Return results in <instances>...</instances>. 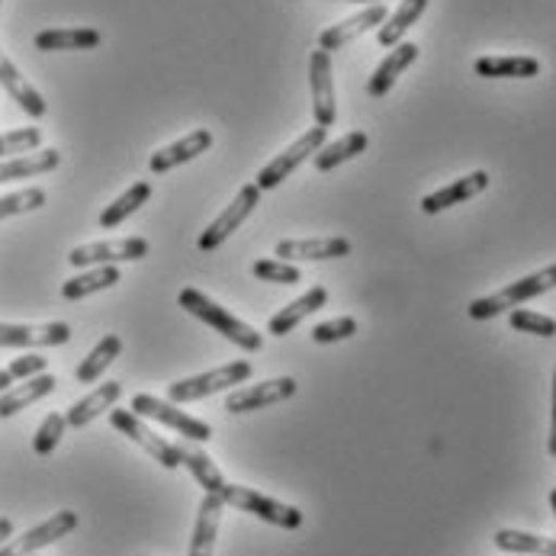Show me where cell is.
Segmentation results:
<instances>
[{
  "label": "cell",
  "instance_id": "cell-46",
  "mask_svg": "<svg viewBox=\"0 0 556 556\" xmlns=\"http://www.w3.org/2000/svg\"><path fill=\"white\" fill-rule=\"evenodd\" d=\"M0 3H3V0H0Z\"/></svg>",
  "mask_w": 556,
  "mask_h": 556
},
{
  "label": "cell",
  "instance_id": "cell-40",
  "mask_svg": "<svg viewBox=\"0 0 556 556\" xmlns=\"http://www.w3.org/2000/svg\"><path fill=\"white\" fill-rule=\"evenodd\" d=\"M46 367H49V357H42V354H26V357H13V364H10L7 370H10L13 380H29V377H36V374H46Z\"/></svg>",
  "mask_w": 556,
  "mask_h": 556
},
{
  "label": "cell",
  "instance_id": "cell-23",
  "mask_svg": "<svg viewBox=\"0 0 556 556\" xmlns=\"http://www.w3.org/2000/svg\"><path fill=\"white\" fill-rule=\"evenodd\" d=\"M123 396V383L119 380H113V383H100L93 393H87L84 399H78L72 408H68V428H84V425H90L97 415H103V412H110L116 402Z\"/></svg>",
  "mask_w": 556,
  "mask_h": 556
},
{
  "label": "cell",
  "instance_id": "cell-4",
  "mask_svg": "<svg viewBox=\"0 0 556 556\" xmlns=\"http://www.w3.org/2000/svg\"><path fill=\"white\" fill-rule=\"evenodd\" d=\"M248 377H251V364L248 361H232V364H223L216 370L167 383V399L170 402H197V399L216 396V393H223V390H229L236 383H248Z\"/></svg>",
  "mask_w": 556,
  "mask_h": 556
},
{
  "label": "cell",
  "instance_id": "cell-43",
  "mask_svg": "<svg viewBox=\"0 0 556 556\" xmlns=\"http://www.w3.org/2000/svg\"><path fill=\"white\" fill-rule=\"evenodd\" d=\"M10 383H16V380L10 377V370H0V393H7V390H10Z\"/></svg>",
  "mask_w": 556,
  "mask_h": 556
},
{
  "label": "cell",
  "instance_id": "cell-21",
  "mask_svg": "<svg viewBox=\"0 0 556 556\" xmlns=\"http://www.w3.org/2000/svg\"><path fill=\"white\" fill-rule=\"evenodd\" d=\"M321 306H328V290H325V287H309L300 300H293V303L283 306L277 316H270L267 331L277 334V338H283V334H290L303 318H309L313 313H318Z\"/></svg>",
  "mask_w": 556,
  "mask_h": 556
},
{
  "label": "cell",
  "instance_id": "cell-27",
  "mask_svg": "<svg viewBox=\"0 0 556 556\" xmlns=\"http://www.w3.org/2000/svg\"><path fill=\"white\" fill-rule=\"evenodd\" d=\"M367 146H370V136H367L364 129H354V132H348V136H341V139H334V142L321 146L316 155H313V164H316V170L328 174V170L341 167L344 161L364 155V152H367Z\"/></svg>",
  "mask_w": 556,
  "mask_h": 556
},
{
  "label": "cell",
  "instance_id": "cell-15",
  "mask_svg": "<svg viewBox=\"0 0 556 556\" xmlns=\"http://www.w3.org/2000/svg\"><path fill=\"white\" fill-rule=\"evenodd\" d=\"M210 149H213V132H210V129H193V132H187L184 139H177V142L159 149V152L149 159V170H152V174H167V170H174V167H180V164L197 161L203 152H210Z\"/></svg>",
  "mask_w": 556,
  "mask_h": 556
},
{
  "label": "cell",
  "instance_id": "cell-22",
  "mask_svg": "<svg viewBox=\"0 0 556 556\" xmlns=\"http://www.w3.org/2000/svg\"><path fill=\"white\" fill-rule=\"evenodd\" d=\"M55 387H59V380H55L49 370H46V374H36V377L23 380V383H16V387H10L7 393H0V418H10V415L23 412L26 405L46 399L49 393H55Z\"/></svg>",
  "mask_w": 556,
  "mask_h": 556
},
{
  "label": "cell",
  "instance_id": "cell-5",
  "mask_svg": "<svg viewBox=\"0 0 556 556\" xmlns=\"http://www.w3.org/2000/svg\"><path fill=\"white\" fill-rule=\"evenodd\" d=\"M110 425L119 431V434H126L132 444H139L152 460H159L164 470H177V467H184L180 464V454H177V444H170V441H164L161 434H155L132 408H110Z\"/></svg>",
  "mask_w": 556,
  "mask_h": 556
},
{
  "label": "cell",
  "instance_id": "cell-36",
  "mask_svg": "<svg viewBox=\"0 0 556 556\" xmlns=\"http://www.w3.org/2000/svg\"><path fill=\"white\" fill-rule=\"evenodd\" d=\"M254 277L257 280H264V283H283V287H293V283H300L303 280V274H300V267L296 264H290V261H280V257H261V261H254Z\"/></svg>",
  "mask_w": 556,
  "mask_h": 556
},
{
  "label": "cell",
  "instance_id": "cell-1",
  "mask_svg": "<svg viewBox=\"0 0 556 556\" xmlns=\"http://www.w3.org/2000/svg\"><path fill=\"white\" fill-rule=\"evenodd\" d=\"M177 303H180L184 313H190V316H197L200 321H206L210 328H216L226 341H232L241 351H261V348H264L261 331H254L248 321H241V318L232 316L229 309H223L219 303H213L203 290L187 287V290H180Z\"/></svg>",
  "mask_w": 556,
  "mask_h": 556
},
{
  "label": "cell",
  "instance_id": "cell-35",
  "mask_svg": "<svg viewBox=\"0 0 556 556\" xmlns=\"http://www.w3.org/2000/svg\"><path fill=\"white\" fill-rule=\"evenodd\" d=\"M65 431H68V418H65L62 412H52V415H46V418H42V425L36 428L33 451H36L39 457H49V454H52V451L62 444Z\"/></svg>",
  "mask_w": 556,
  "mask_h": 556
},
{
  "label": "cell",
  "instance_id": "cell-32",
  "mask_svg": "<svg viewBox=\"0 0 556 556\" xmlns=\"http://www.w3.org/2000/svg\"><path fill=\"white\" fill-rule=\"evenodd\" d=\"M495 547L515 556H556L554 538H541V534H528V531H515V528L495 531Z\"/></svg>",
  "mask_w": 556,
  "mask_h": 556
},
{
  "label": "cell",
  "instance_id": "cell-6",
  "mask_svg": "<svg viewBox=\"0 0 556 556\" xmlns=\"http://www.w3.org/2000/svg\"><path fill=\"white\" fill-rule=\"evenodd\" d=\"M132 412H136L139 418H152V421H161V425L174 428L177 434H184L187 441H197V444H206V441L213 438V428H210L206 421L187 415V412L177 408V402H170V399L139 393V396L132 399Z\"/></svg>",
  "mask_w": 556,
  "mask_h": 556
},
{
  "label": "cell",
  "instance_id": "cell-19",
  "mask_svg": "<svg viewBox=\"0 0 556 556\" xmlns=\"http://www.w3.org/2000/svg\"><path fill=\"white\" fill-rule=\"evenodd\" d=\"M0 87L10 93V100H16V106L33 116V119H42L49 113V103L42 100V93L29 84V80L20 75V68L0 52Z\"/></svg>",
  "mask_w": 556,
  "mask_h": 556
},
{
  "label": "cell",
  "instance_id": "cell-30",
  "mask_svg": "<svg viewBox=\"0 0 556 556\" xmlns=\"http://www.w3.org/2000/svg\"><path fill=\"white\" fill-rule=\"evenodd\" d=\"M428 10V0H402L396 10L383 20V26H380V33H377V42L383 46V49H393L402 42V36L421 20V13Z\"/></svg>",
  "mask_w": 556,
  "mask_h": 556
},
{
  "label": "cell",
  "instance_id": "cell-45",
  "mask_svg": "<svg viewBox=\"0 0 556 556\" xmlns=\"http://www.w3.org/2000/svg\"><path fill=\"white\" fill-rule=\"evenodd\" d=\"M551 508H554V515H556V489L551 492Z\"/></svg>",
  "mask_w": 556,
  "mask_h": 556
},
{
  "label": "cell",
  "instance_id": "cell-25",
  "mask_svg": "<svg viewBox=\"0 0 556 556\" xmlns=\"http://www.w3.org/2000/svg\"><path fill=\"white\" fill-rule=\"evenodd\" d=\"M479 78H538L541 62L531 55H485L473 62Z\"/></svg>",
  "mask_w": 556,
  "mask_h": 556
},
{
  "label": "cell",
  "instance_id": "cell-2",
  "mask_svg": "<svg viewBox=\"0 0 556 556\" xmlns=\"http://www.w3.org/2000/svg\"><path fill=\"white\" fill-rule=\"evenodd\" d=\"M551 290H556V264L538 270V274H528V277L515 280V283H508L505 290H498V293H492V296L473 300L467 313H470V318H477V321H485V318L502 316V313H508L511 306H521V303H528V300H534V296H544V293H551Z\"/></svg>",
  "mask_w": 556,
  "mask_h": 556
},
{
  "label": "cell",
  "instance_id": "cell-33",
  "mask_svg": "<svg viewBox=\"0 0 556 556\" xmlns=\"http://www.w3.org/2000/svg\"><path fill=\"white\" fill-rule=\"evenodd\" d=\"M123 354V338L119 334H103L100 341H97V348L80 361L78 367V383H93V380H100L103 377V370L116 361Z\"/></svg>",
  "mask_w": 556,
  "mask_h": 556
},
{
  "label": "cell",
  "instance_id": "cell-26",
  "mask_svg": "<svg viewBox=\"0 0 556 556\" xmlns=\"http://www.w3.org/2000/svg\"><path fill=\"white\" fill-rule=\"evenodd\" d=\"M100 33L90 26H78V29H42L36 36V49L39 52H87L100 46Z\"/></svg>",
  "mask_w": 556,
  "mask_h": 556
},
{
  "label": "cell",
  "instance_id": "cell-20",
  "mask_svg": "<svg viewBox=\"0 0 556 556\" xmlns=\"http://www.w3.org/2000/svg\"><path fill=\"white\" fill-rule=\"evenodd\" d=\"M415 59H418V46L415 42H399V46H393V52L377 65V72L367 80V93L370 97H387L393 90V84L399 80V75L408 65H415Z\"/></svg>",
  "mask_w": 556,
  "mask_h": 556
},
{
  "label": "cell",
  "instance_id": "cell-3",
  "mask_svg": "<svg viewBox=\"0 0 556 556\" xmlns=\"http://www.w3.org/2000/svg\"><path fill=\"white\" fill-rule=\"evenodd\" d=\"M219 495H223L226 505H232V508H239V511H248V515H254V518H261V521H267V525H274V528H283V531L303 528V511H300V508H293V505H287V502H277V498H270V495H264V492H257V489L226 482V485L219 489Z\"/></svg>",
  "mask_w": 556,
  "mask_h": 556
},
{
  "label": "cell",
  "instance_id": "cell-37",
  "mask_svg": "<svg viewBox=\"0 0 556 556\" xmlns=\"http://www.w3.org/2000/svg\"><path fill=\"white\" fill-rule=\"evenodd\" d=\"M42 203H46V190H39V187H26V190H16V193H7V197H0V223L10 219V216L33 213Z\"/></svg>",
  "mask_w": 556,
  "mask_h": 556
},
{
  "label": "cell",
  "instance_id": "cell-10",
  "mask_svg": "<svg viewBox=\"0 0 556 556\" xmlns=\"http://www.w3.org/2000/svg\"><path fill=\"white\" fill-rule=\"evenodd\" d=\"M75 528H78V515H75V511H68V508H65V511H55L49 521L29 528L23 538L7 541V544L0 547V556H33L36 551H42V547H49V544L68 538Z\"/></svg>",
  "mask_w": 556,
  "mask_h": 556
},
{
  "label": "cell",
  "instance_id": "cell-16",
  "mask_svg": "<svg viewBox=\"0 0 556 556\" xmlns=\"http://www.w3.org/2000/svg\"><path fill=\"white\" fill-rule=\"evenodd\" d=\"M485 187H489V174H485V170H473V174H467V177H457L454 184H447V187L428 193V197L421 200V213H428V216L444 213V210H451V206H457V203H467V200L479 197Z\"/></svg>",
  "mask_w": 556,
  "mask_h": 556
},
{
  "label": "cell",
  "instance_id": "cell-14",
  "mask_svg": "<svg viewBox=\"0 0 556 556\" xmlns=\"http://www.w3.org/2000/svg\"><path fill=\"white\" fill-rule=\"evenodd\" d=\"M309 87H313V116L316 126L328 129L334 126L338 103H334V78H331V55L316 49L309 59Z\"/></svg>",
  "mask_w": 556,
  "mask_h": 556
},
{
  "label": "cell",
  "instance_id": "cell-9",
  "mask_svg": "<svg viewBox=\"0 0 556 556\" xmlns=\"http://www.w3.org/2000/svg\"><path fill=\"white\" fill-rule=\"evenodd\" d=\"M152 251V244L142 236L132 239H113V241H90L78 244L68 254L72 267H103V264H123V261H142Z\"/></svg>",
  "mask_w": 556,
  "mask_h": 556
},
{
  "label": "cell",
  "instance_id": "cell-41",
  "mask_svg": "<svg viewBox=\"0 0 556 556\" xmlns=\"http://www.w3.org/2000/svg\"><path fill=\"white\" fill-rule=\"evenodd\" d=\"M547 454L556 460V370H554V415H551V441H547Z\"/></svg>",
  "mask_w": 556,
  "mask_h": 556
},
{
  "label": "cell",
  "instance_id": "cell-38",
  "mask_svg": "<svg viewBox=\"0 0 556 556\" xmlns=\"http://www.w3.org/2000/svg\"><path fill=\"white\" fill-rule=\"evenodd\" d=\"M508 325H511L515 331L538 334V338H554L556 334V318L531 313V309H515V313L508 316Z\"/></svg>",
  "mask_w": 556,
  "mask_h": 556
},
{
  "label": "cell",
  "instance_id": "cell-39",
  "mask_svg": "<svg viewBox=\"0 0 556 556\" xmlns=\"http://www.w3.org/2000/svg\"><path fill=\"white\" fill-rule=\"evenodd\" d=\"M357 334V318L341 316L331 318V321H318L313 328V341L316 344H334V341H348Z\"/></svg>",
  "mask_w": 556,
  "mask_h": 556
},
{
  "label": "cell",
  "instance_id": "cell-13",
  "mask_svg": "<svg viewBox=\"0 0 556 556\" xmlns=\"http://www.w3.org/2000/svg\"><path fill=\"white\" fill-rule=\"evenodd\" d=\"M300 383L293 377H274V380H264V383H254V387H244L236 390L226 399V412L232 415H244V412H257V408H267L274 402H287V399L296 396Z\"/></svg>",
  "mask_w": 556,
  "mask_h": 556
},
{
  "label": "cell",
  "instance_id": "cell-44",
  "mask_svg": "<svg viewBox=\"0 0 556 556\" xmlns=\"http://www.w3.org/2000/svg\"><path fill=\"white\" fill-rule=\"evenodd\" d=\"M351 3H387V0H351Z\"/></svg>",
  "mask_w": 556,
  "mask_h": 556
},
{
  "label": "cell",
  "instance_id": "cell-11",
  "mask_svg": "<svg viewBox=\"0 0 556 556\" xmlns=\"http://www.w3.org/2000/svg\"><path fill=\"white\" fill-rule=\"evenodd\" d=\"M387 16H390L387 3H370L367 10H361V13H354V16H348V20H341V23H334V26L321 29V33H318V49L331 55L334 49H344L348 42L361 39L364 33H370V29L383 26V20H387Z\"/></svg>",
  "mask_w": 556,
  "mask_h": 556
},
{
  "label": "cell",
  "instance_id": "cell-24",
  "mask_svg": "<svg viewBox=\"0 0 556 556\" xmlns=\"http://www.w3.org/2000/svg\"><path fill=\"white\" fill-rule=\"evenodd\" d=\"M177 454H180V464L190 470V477L197 479V485H203L206 492H216V495H219V489L229 482V479L223 477V470L213 464V457H210L197 441L177 444Z\"/></svg>",
  "mask_w": 556,
  "mask_h": 556
},
{
  "label": "cell",
  "instance_id": "cell-31",
  "mask_svg": "<svg viewBox=\"0 0 556 556\" xmlns=\"http://www.w3.org/2000/svg\"><path fill=\"white\" fill-rule=\"evenodd\" d=\"M149 200H152V184H149V180H136L123 197H116V200L100 213V229H116V226L126 223L132 213H139Z\"/></svg>",
  "mask_w": 556,
  "mask_h": 556
},
{
  "label": "cell",
  "instance_id": "cell-34",
  "mask_svg": "<svg viewBox=\"0 0 556 556\" xmlns=\"http://www.w3.org/2000/svg\"><path fill=\"white\" fill-rule=\"evenodd\" d=\"M39 146H42V129L39 126H23V129H13V132H0V161L39 152Z\"/></svg>",
  "mask_w": 556,
  "mask_h": 556
},
{
  "label": "cell",
  "instance_id": "cell-47",
  "mask_svg": "<svg viewBox=\"0 0 556 556\" xmlns=\"http://www.w3.org/2000/svg\"><path fill=\"white\" fill-rule=\"evenodd\" d=\"M33 556H36V554H33Z\"/></svg>",
  "mask_w": 556,
  "mask_h": 556
},
{
  "label": "cell",
  "instance_id": "cell-17",
  "mask_svg": "<svg viewBox=\"0 0 556 556\" xmlns=\"http://www.w3.org/2000/svg\"><path fill=\"white\" fill-rule=\"evenodd\" d=\"M223 495L206 492L200 508H197V525H193V538H190V554L187 556H213L216 551V534H219V521H223Z\"/></svg>",
  "mask_w": 556,
  "mask_h": 556
},
{
  "label": "cell",
  "instance_id": "cell-12",
  "mask_svg": "<svg viewBox=\"0 0 556 556\" xmlns=\"http://www.w3.org/2000/svg\"><path fill=\"white\" fill-rule=\"evenodd\" d=\"M72 341V325L46 321V325H20L0 321V348H59Z\"/></svg>",
  "mask_w": 556,
  "mask_h": 556
},
{
  "label": "cell",
  "instance_id": "cell-8",
  "mask_svg": "<svg viewBox=\"0 0 556 556\" xmlns=\"http://www.w3.org/2000/svg\"><path fill=\"white\" fill-rule=\"evenodd\" d=\"M325 132H328V129H321V126H313L309 132H303L293 146H287L280 155H274V161H267V164L261 167V174H257L254 184H257L261 190H274L277 184H283L303 161L313 159L318 149L325 146Z\"/></svg>",
  "mask_w": 556,
  "mask_h": 556
},
{
  "label": "cell",
  "instance_id": "cell-28",
  "mask_svg": "<svg viewBox=\"0 0 556 556\" xmlns=\"http://www.w3.org/2000/svg\"><path fill=\"white\" fill-rule=\"evenodd\" d=\"M62 164V152L59 149H39L29 155H16V159L0 161V184L7 180H23V177H39L49 174Z\"/></svg>",
  "mask_w": 556,
  "mask_h": 556
},
{
  "label": "cell",
  "instance_id": "cell-29",
  "mask_svg": "<svg viewBox=\"0 0 556 556\" xmlns=\"http://www.w3.org/2000/svg\"><path fill=\"white\" fill-rule=\"evenodd\" d=\"M119 280H123V277H119V267H116V264L90 267V270H84V274H78V277L65 280L62 296H65L68 303H75V300H84V296H93V293H100V290L116 287Z\"/></svg>",
  "mask_w": 556,
  "mask_h": 556
},
{
  "label": "cell",
  "instance_id": "cell-18",
  "mask_svg": "<svg viewBox=\"0 0 556 556\" xmlns=\"http://www.w3.org/2000/svg\"><path fill=\"white\" fill-rule=\"evenodd\" d=\"M351 254V241L334 236V239H283L277 244L280 261H338Z\"/></svg>",
  "mask_w": 556,
  "mask_h": 556
},
{
  "label": "cell",
  "instance_id": "cell-42",
  "mask_svg": "<svg viewBox=\"0 0 556 556\" xmlns=\"http://www.w3.org/2000/svg\"><path fill=\"white\" fill-rule=\"evenodd\" d=\"M13 538V521L10 518H0V547Z\"/></svg>",
  "mask_w": 556,
  "mask_h": 556
},
{
  "label": "cell",
  "instance_id": "cell-7",
  "mask_svg": "<svg viewBox=\"0 0 556 556\" xmlns=\"http://www.w3.org/2000/svg\"><path fill=\"white\" fill-rule=\"evenodd\" d=\"M257 203H261V187H257V184H244L239 193H236V200L210 223V229H203L197 248H200L203 254H213L216 248H223V241L229 239L236 229H241V223L257 210Z\"/></svg>",
  "mask_w": 556,
  "mask_h": 556
}]
</instances>
